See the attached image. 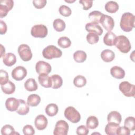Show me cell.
Listing matches in <instances>:
<instances>
[{"label":"cell","instance_id":"cell-8","mask_svg":"<svg viewBox=\"0 0 135 135\" xmlns=\"http://www.w3.org/2000/svg\"><path fill=\"white\" fill-rule=\"evenodd\" d=\"M69 124L63 120L57 121L53 131L54 135H66L69 131Z\"/></svg>","mask_w":135,"mask_h":135},{"label":"cell","instance_id":"cell-14","mask_svg":"<svg viewBox=\"0 0 135 135\" xmlns=\"http://www.w3.org/2000/svg\"><path fill=\"white\" fill-rule=\"evenodd\" d=\"M38 80L41 85L44 88H49L52 86V81L51 78L47 74H40L38 76Z\"/></svg>","mask_w":135,"mask_h":135},{"label":"cell","instance_id":"cell-25","mask_svg":"<svg viewBox=\"0 0 135 135\" xmlns=\"http://www.w3.org/2000/svg\"><path fill=\"white\" fill-rule=\"evenodd\" d=\"M119 126V124L108 122L105 127V132L108 135H115Z\"/></svg>","mask_w":135,"mask_h":135},{"label":"cell","instance_id":"cell-19","mask_svg":"<svg viewBox=\"0 0 135 135\" xmlns=\"http://www.w3.org/2000/svg\"><path fill=\"white\" fill-rule=\"evenodd\" d=\"M110 73L111 75L118 79H123L125 76V71L121 67L118 66H114L110 69Z\"/></svg>","mask_w":135,"mask_h":135},{"label":"cell","instance_id":"cell-41","mask_svg":"<svg viewBox=\"0 0 135 135\" xmlns=\"http://www.w3.org/2000/svg\"><path fill=\"white\" fill-rule=\"evenodd\" d=\"M23 132L25 135H33L35 133V130L32 126L27 124L23 127Z\"/></svg>","mask_w":135,"mask_h":135},{"label":"cell","instance_id":"cell-34","mask_svg":"<svg viewBox=\"0 0 135 135\" xmlns=\"http://www.w3.org/2000/svg\"><path fill=\"white\" fill-rule=\"evenodd\" d=\"M73 84L77 88H82L86 84V78L81 75L76 76L73 80Z\"/></svg>","mask_w":135,"mask_h":135},{"label":"cell","instance_id":"cell-43","mask_svg":"<svg viewBox=\"0 0 135 135\" xmlns=\"http://www.w3.org/2000/svg\"><path fill=\"white\" fill-rule=\"evenodd\" d=\"M130 134V131L125 126L120 127L119 126L118 128L116 134L118 135H129Z\"/></svg>","mask_w":135,"mask_h":135},{"label":"cell","instance_id":"cell-47","mask_svg":"<svg viewBox=\"0 0 135 135\" xmlns=\"http://www.w3.org/2000/svg\"><path fill=\"white\" fill-rule=\"evenodd\" d=\"M5 47H4V46H3L2 44H1V57H2L3 56H4L5 54Z\"/></svg>","mask_w":135,"mask_h":135},{"label":"cell","instance_id":"cell-7","mask_svg":"<svg viewBox=\"0 0 135 135\" xmlns=\"http://www.w3.org/2000/svg\"><path fill=\"white\" fill-rule=\"evenodd\" d=\"M21 59L24 61H28L32 57V53L30 46L25 44H21L17 49Z\"/></svg>","mask_w":135,"mask_h":135},{"label":"cell","instance_id":"cell-17","mask_svg":"<svg viewBox=\"0 0 135 135\" xmlns=\"http://www.w3.org/2000/svg\"><path fill=\"white\" fill-rule=\"evenodd\" d=\"M116 35L111 31L105 33L103 37V42L107 46H113L115 45L117 40Z\"/></svg>","mask_w":135,"mask_h":135},{"label":"cell","instance_id":"cell-16","mask_svg":"<svg viewBox=\"0 0 135 135\" xmlns=\"http://www.w3.org/2000/svg\"><path fill=\"white\" fill-rule=\"evenodd\" d=\"M85 30L88 32L94 33L98 35H101L103 32L102 27L98 24L92 22L88 23L85 25Z\"/></svg>","mask_w":135,"mask_h":135},{"label":"cell","instance_id":"cell-24","mask_svg":"<svg viewBox=\"0 0 135 135\" xmlns=\"http://www.w3.org/2000/svg\"><path fill=\"white\" fill-rule=\"evenodd\" d=\"M41 102L40 97L36 94L30 95L27 99V103L30 107H36Z\"/></svg>","mask_w":135,"mask_h":135},{"label":"cell","instance_id":"cell-36","mask_svg":"<svg viewBox=\"0 0 135 135\" xmlns=\"http://www.w3.org/2000/svg\"><path fill=\"white\" fill-rule=\"evenodd\" d=\"M1 133L2 135H14L19 134L16 132L14 128L9 124L4 126L1 129Z\"/></svg>","mask_w":135,"mask_h":135},{"label":"cell","instance_id":"cell-4","mask_svg":"<svg viewBox=\"0 0 135 135\" xmlns=\"http://www.w3.org/2000/svg\"><path fill=\"white\" fill-rule=\"evenodd\" d=\"M65 117L73 123H78L81 119V115L79 111L73 107H68L64 111Z\"/></svg>","mask_w":135,"mask_h":135},{"label":"cell","instance_id":"cell-45","mask_svg":"<svg viewBox=\"0 0 135 135\" xmlns=\"http://www.w3.org/2000/svg\"><path fill=\"white\" fill-rule=\"evenodd\" d=\"M79 3L83 5V9L84 10L89 9L93 4V1L91 0H80Z\"/></svg>","mask_w":135,"mask_h":135},{"label":"cell","instance_id":"cell-42","mask_svg":"<svg viewBox=\"0 0 135 135\" xmlns=\"http://www.w3.org/2000/svg\"><path fill=\"white\" fill-rule=\"evenodd\" d=\"M76 134L78 135H87L89 132V130L88 129V128L86 126H85L84 125H81L79 126L76 131Z\"/></svg>","mask_w":135,"mask_h":135},{"label":"cell","instance_id":"cell-13","mask_svg":"<svg viewBox=\"0 0 135 135\" xmlns=\"http://www.w3.org/2000/svg\"><path fill=\"white\" fill-rule=\"evenodd\" d=\"M48 123V121L46 117L43 114L38 115L35 119L34 124L36 128L38 130L45 129Z\"/></svg>","mask_w":135,"mask_h":135},{"label":"cell","instance_id":"cell-40","mask_svg":"<svg viewBox=\"0 0 135 135\" xmlns=\"http://www.w3.org/2000/svg\"><path fill=\"white\" fill-rule=\"evenodd\" d=\"M8 75L7 72L4 70H0V84L1 85H3L6 83H7L9 80H8Z\"/></svg>","mask_w":135,"mask_h":135},{"label":"cell","instance_id":"cell-1","mask_svg":"<svg viewBox=\"0 0 135 135\" xmlns=\"http://www.w3.org/2000/svg\"><path fill=\"white\" fill-rule=\"evenodd\" d=\"M135 17L133 14L130 12H126L122 14L120 26L121 28L124 32H129L132 30L134 27Z\"/></svg>","mask_w":135,"mask_h":135},{"label":"cell","instance_id":"cell-33","mask_svg":"<svg viewBox=\"0 0 135 135\" xmlns=\"http://www.w3.org/2000/svg\"><path fill=\"white\" fill-rule=\"evenodd\" d=\"M53 26L55 31L57 32L63 31L66 27L65 23L63 20L60 18L55 19L53 23Z\"/></svg>","mask_w":135,"mask_h":135},{"label":"cell","instance_id":"cell-23","mask_svg":"<svg viewBox=\"0 0 135 135\" xmlns=\"http://www.w3.org/2000/svg\"><path fill=\"white\" fill-rule=\"evenodd\" d=\"M24 87L27 91L30 92L36 91L38 88L35 80L33 78H29L25 81L24 83Z\"/></svg>","mask_w":135,"mask_h":135},{"label":"cell","instance_id":"cell-29","mask_svg":"<svg viewBox=\"0 0 135 135\" xmlns=\"http://www.w3.org/2000/svg\"><path fill=\"white\" fill-rule=\"evenodd\" d=\"M103 13L98 11H93L90 12L89 14V18L92 23L99 24L100 21L101 17Z\"/></svg>","mask_w":135,"mask_h":135},{"label":"cell","instance_id":"cell-38","mask_svg":"<svg viewBox=\"0 0 135 135\" xmlns=\"http://www.w3.org/2000/svg\"><path fill=\"white\" fill-rule=\"evenodd\" d=\"M86 40L89 44H95L98 43L99 40V35L94 33L90 32L88 33L86 35Z\"/></svg>","mask_w":135,"mask_h":135},{"label":"cell","instance_id":"cell-15","mask_svg":"<svg viewBox=\"0 0 135 135\" xmlns=\"http://www.w3.org/2000/svg\"><path fill=\"white\" fill-rule=\"evenodd\" d=\"M6 109L9 111H15L19 105V100L15 98H8L5 103Z\"/></svg>","mask_w":135,"mask_h":135},{"label":"cell","instance_id":"cell-27","mask_svg":"<svg viewBox=\"0 0 135 135\" xmlns=\"http://www.w3.org/2000/svg\"><path fill=\"white\" fill-rule=\"evenodd\" d=\"M87 57L86 53L81 50H78L73 54V59L76 62L82 63L84 62Z\"/></svg>","mask_w":135,"mask_h":135},{"label":"cell","instance_id":"cell-30","mask_svg":"<svg viewBox=\"0 0 135 135\" xmlns=\"http://www.w3.org/2000/svg\"><path fill=\"white\" fill-rule=\"evenodd\" d=\"M59 111L57 105L55 103H50L45 108V113L50 117L55 115Z\"/></svg>","mask_w":135,"mask_h":135},{"label":"cell","instance_id":"cell-20","mask_svg":"<svg viewBox=\"0 0 135 135\" xmlns=\"http://www.w3.org/2000/svg\"><path fill=\"white\" fill-rule=\"evenodd\" d=\"M4 64L7 66H11L15 64L16 62V57L12 53H6L3 58Z\"/></svg>","mask_w":135,"mask_h":135},{"label":"cell","instance_id":"cell-21","mask_svg":"<svg viewBox=\"0 0 135 135\" xmlns=\"http://www.w3.org/2000/svg\"><path fill=\"white\" fill-rule=\"evenodd\" d=\"M101 57L104 62H110L114 60L115 54L112 50L105 49L102 51L101 53Z\"/></svg>","mask_w":135,"mask_h":135},{"label":"cell","instance_id":"cell-12","mask_svg":"<svg viewBox=\"0 0 135 135\" xmlns=\"http://www.w3.org/2000/svg\"><path fill=\"white\" fill-rule=\"evenodd\" d=\"M36 71L38 74L45 73L49 74L51 71L52 68L51 65L44 61H38L35 65Z\"/></svg>","mask_w":135,"mask_h":135},{"label":"cell","instance_id":"cell-5","mask_svg":"<svg viewBox=\"0 0 135 135\" xmlns=\"http://www.w3.org/2000/svg\"><path fill=\"white\" fill-rule=\"evenodd\" d=\"M48 33L47 28L43 24H36L34 25L31 30V35L34 37L44 38Z\"/></svg>","mask_w":135,"mask_h":135},{"label":"cell","instance_id":"cell-6","mask_svg":"<svg viewBox=\"0 0 135 135\" xmlns=\"http://www.w3.org/2000/svg\"><path fill=\"white\" fill-rule=\"evenodd\" d=\"M120 91L127 97H134V85L128 81H123L119 84Z\"/></svg>","mask_w":135,"mask_h":135},{"label":"cell","instance_id":"cell-3","mask_svg":"<svg viewBox=\"0 0 135 135\" xmlns=\"http://www.w3.org/2000/svg\"><path fill=\"white\" fill-rule=\"evenodd\" d=\"M42 55L44 58L51 60L53 58L60 57L62 55V52L54 45H50L43 49Z\"/></svg>","mask_w":135,"mask_h":135},{"label":"cell","instance_id":"cell-44","mask_svg":"<svg viewBox=\"0 0 135 135\" xmlns=\"http://www.w3.org/2000/svg\"><path fill=\"white\" fill-rule=\"evenodd\" d=\"M46 0H34L33 4L34 7L37 9H41L43 8L46 4Z\"/></svg>","mask_w":135,"mask_h":135},{"label":"cell","instance_id":"cell-31","mask_svg":"<svg viewBox=\"0 0 135 135\" xmlns=\"http://www.w3.org/2000/svg\"><path fill=\"white\" fill-rule=\"evenodd\" d=\"M99 125V120L98 118L94 116L91 115L88 117L86 122V127L90 129H94Z\"/></svg>","mask_w":135,"mask_h":135},{"label":"cell","instance_id":"cell-10","mask_svg":"<svg viewBox=\"0 0 135 135\" xmlns=\"http://www.w3.org/2000/svg\"><path fill=\"white\" fill-rule=\"evenodd\" d=\"M100 23L103 28L108 32L111 31L114 26V21L113 18L108 15L103 14L101 17Z\"/></svg>","mask_w":135,"mask_h":135},{"label":"cell","instance_id":"cell-11","mask_svg":"<svg viewBox=\"0 0 135 135\" xmlns=\"http://www.w3.org/2000/svg\"><path fill=\"white\" fill-rule=\"evenodd\" d=\"M27 73L25 68L22 66H18L12 70V76L15 80L21 81L26 77Z\"/></svg>","mask_w":135,"mask_h":135},{"label":"cell","instance_id":"cell-39","mask_svg":"<svg viewBox=\"0 0 135 135\" xmlns=\"http://www.w3.org/2000/svg\"><path fill=\"white\" fill-rule=\"evenodd\" d=\"M59 12L61 15L65 17L69 16L71 14V8L65 5H62L60 6L59 9Z\"/></svg>","mask_w":135,"mask_h":135},{"label":"cell","instance_id":"cell-46","mask_svg":"<svg viewBox=\"0 0 135 135\" xmlns=\"http://www.w3.org/2000/svg\"><path fill=\"white\" fill-rule=\"evenodd\" d=\"M7 31V25L6 23L2 20H0V34H4Z\"/></svg>","mask_w":135,"mask_h":135},{"label":"cell","instance_id":"cell-37","mask_svg":"<svg viewBox=\"0 0 135 135\" xmlns=\"http://www.w3.org/2000/svg\"><path fill=\"white\" fill-rule=\"evenodd\" d=\"M124 125L126 127L130 130V131H134L135 130V120L133 117H127L124 122Z\"/></svg>","mask_w":135,"mask_h":135},{"label":"cell","instance_id":"cell-35","mask_svg":"<svg viewBox=\"0 0 135 135\" xmlns=\"http://www.w3.org/2000/svg\"><path fill=\"white\" fill-rule=\"evenodd\" d=\"M58 45L62 48H68L71 45V41L66 36H62L57 40Z\"/></svg>","mask_w":135,"mask_h":135},{"label":"cell","instance_id":"cell-9","mask_svg":"<svg viewBox=\"0 0 135 135\" xmlns=\"http://www.w3.org/2000/svg\"><path fill=\"white\" fill-rule=\"evenodd\" d=\"M14 6V1L12 0H2L0 1V17H5L8 12L11 11Z\"/></svg>","mask_w":135,"mask_h":135},{"label":"cell","instance_id":"cell-26","mask_svg":"<svg viewBox=\"0 0 135 135\" xmlns=\"http://www.w3.org/2000/svg\"><path fill=\"white\" fill-rule=\"evenodd\" d=\"M1 89L5 94H11L15 91V85L12 81H8L7 83L1 85Z\"/></svg>","mask_w":135,"mask_h":135},{"label":"cell","instance_id":"cell-22","mask_svg":"<svg viewBox=\"0 0 135 135\" xmlns=\"http://www.w3.org/2000/svg\"><path fill=\"white\" fill-rule=\"evenodd\" d=\"M19 105L16 111L20 115H26L29 112V105L23 99H18Z\"/></svg>","mask_w":135,"mask_h":135},{"label":"cell","instance_id":"cell-18","mask_svg":"<svg viewBox=\"0 0 135 135\" xmlns=\"http://www.w3.org/2000/svg\"><path fill=\"white\" fill-rule=\"evenodd\" d=\"M122 120L121 114L117 111H112L110 112L107 117V121L108 122L115 123L120 124Z\"/></svg>","mask_w":135,"mask_h":135},{"label":"cell","instance_id":"cell-32","mask_svg":"<svg viewBox=\"0 0 135 135\" xmlns=\"http://www.w3.org/2000/svg\"><path fill=\"white\" fill-rule=\"evenodd\" d=\"M51 79L52 81V88L54 89H57L60 88L63 84L62 78L58 74H53L51 76Z\"/></svg>","mask_w":135,"mask_h":135},{"label":"cell","instance_id":"cell-2","mask_svg":"<svg viewBox=\"0 0 135 135\" xmlns=\"http://www.w3.org/2000/svg\"><path fill=\"white\" fill-rule=\"evenodd\" d=\"M115 45L123 53H128L131 49V45L129 39L124 35H119L117 37Z\"/></svg>","mask_w":135,"mask_h":135},{"label":"cell","instance_id":"cell-28","mask_svg":"<svg viewBox=\"0 0 135 135\" xmlns=\"http://www.w3.org/2000/svg\"><path fill=\"white\" fill-rule=\"evenodd\" d=\"M105 9L109 13H114L119 9V5L113 1H108L105 5Z\"/></svg>","mask_w":135,"mask_h":135}]
</instances>
